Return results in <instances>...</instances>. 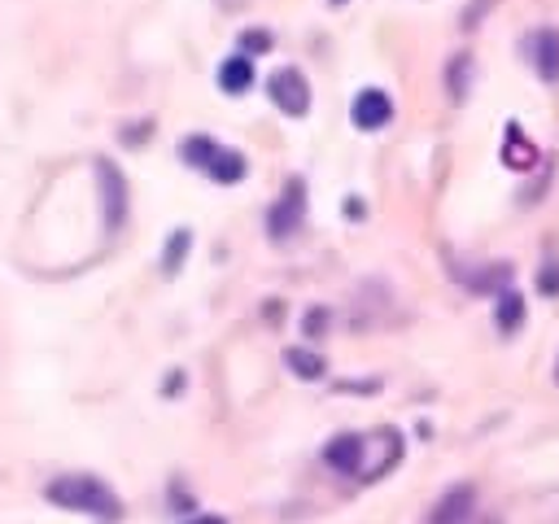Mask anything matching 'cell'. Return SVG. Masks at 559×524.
Masks as SVG:
<instances>
[{"mask_svg": "<svg viewBox=\"0 0 559 524\" xmlns=\"http://www.w3.org/2000/svg\"><path fill=\"white\" fill-rule=\"evenodd\" d=\"M48 502H57V507H66V511L105 515V520L122 515L118 493H114L109 485H100L96 476H57V480L48 485Z\"/></svg>", "mask_w": 559, "mask_h": 524, "instance_id": "obj_1", "label": "cell"}, {"mask_svg": "<svg viewBox=\"0 0 559 524\" xmlns=\"http://www.w3.org/2000/svg\"><path fill=\"white\" fill-rule=\"evenodd\" d=\"M301 218H306V183H301V179H288L284 196L266 210V231H271L275 240H288V236L301 227Z\"/></svg>", "mask_w": 559, "mask_h": 524, "instance_id": "obj_2", "label": "cell"}, {"mask_svg": "<svg viewBox=\"0 0 559 524\" xmlns=\"http://www.w3.org/2000/svg\"><path fill=\"white\" fill-rule=\"evenodd\" d=\"M96 179H100V214H105V231H118L127 218V179L114 162H96Z\"/></svg>", "mask_w": 559, "mask_h": 524, "instance_id": "obj_3", "label": "cell"}, {"mask_svg": "<svg viewBox=\"0 0 559 524\" xmlns=\"http://www.w3.org/2000/svg\"><path fill=\"white\" fill-rule=\"evenodd\" d=\"M271 100H275L288 118H301V114L310 109V83H306V74L293 70V66L275 70V74H271Z\"/></svg>", "mask_w": 559, "mask_h": 524, "instance_id": "obj_4", "label": "cell"}, {"mask_svg": "<svg viewBox=\"0 0 559 524\" xmlns=\"http://www.w3.org/2000/svg\"><path fill=\"white\" fill-rule=\"evenodd\" d=\"M524 52H528V66L537 70V79H546V83L559 79V31H550V26L533 31L524 39Z\"/></svg>", "mask_w": 559, "mask_h": 524, "instance_id": "obj_5", "label": "cell"}, {"mask_svg": "<svg viewBox=\"0 0 559 524\" xmlns=\"http://www.w3.org/2000/svg\"><path fill=\"white\" fill-rule=\"evenodd\" d=\"M389 118H393L389 92L362 87V92L354 96V127H358V131H380V127H389Z\"/></svg>", "mask_w": 559, "mask_h": 524, "instance_id": "obj_6", "label": "cell"}, {"mask_svg": "<svg viewBox=\"0 0 559 524\" xmlns=\"http://www.w3.org/2000/svg\"><path fill=\"white\" fill-rule=\"evenodd\" d=\"M472 511H476V489H472V485H454V489H445V493L437 498L428 524H467Z\"/></svg>", "mask_w": 559, "mask_h": 524, "instance_id": "obj_7", "label": "cell"}, {"mask_svg": "<svg viewBox=\"0 0 559 524\" xmlns=\"http://www.w3.org/2000/svg\"><path fill=\"white\" fill-rule=\"evenodd\" d=\"M362 450H367V441H362V437H354V432H341V437H332V441H328L323 458H328V467H336V472L354 476V472L362 467Z\"/></svg>", "mask_w": 559, "mask_h": 524, "instance_id": "obj_8", "label": "cell"}, {"mask_svg": "<svg viewBox=\"0 0 559 524\" xmlns=\"http://www.w3.org/2000/svg\"><path fill=\"white\" fill-rule=\"evenodd\" d=\"M253 61L240 52V57H227L223 66H218V87L227 92V96H240V92H249L253 87Z\"/></svg>", "mask_w": 559, "mask_h": 524, "instance_id": "obj_9", "label": "cell"}, {"mask_svg": "<svg viewBox=\"0 0 559 524\" xmlns=\"http://www.w3.org/2000/svg\"><path fill=\"white\" fill-rule=\"evenodd\" d=\"M205 175L218 179V183H236V179H245V153L218 144L214 157H210V166H205Z\"/></svg>", "mask_w": 559, "mask_h": 524, "instance_id": "obj_10", "label": "cell"}, {"mask_svg": "<svg viewBox=\"0 0 559 524\" xmlns=\"http://www.w3.org/2000/svg\"><path fill=\"white\" fill-rule=\"evenodd\" d=\"M493 323L502 332H515L524 323V297L520 293H498V306H493Z\"/></svg>", "mask_w": 559, "mask_h": 524, "instance_id": "obj_11", "label": "cell"}, {"mask_svg": "<svg viewBox=\"0 0 559 524\" xmlns=\"http://www.w3.org/2000/svg\"><path fill=\"white\" fill-rule=\"evenodd\" d=\"M214 148H218L214 140H205V135H192V140L183 144V162H188V166H197V170H205V166H210V157H214Z\"/></svg>", "mask_w": 559, "mask_h": 524, "instance_id": "obj_12", "label": "cell"}, {"mask_svg": "<svg viewBox=\"0 0 559 524\" xmlns=\"http://www.w3.org/2000/svg\"><path fill=\"white\" fill-rule=\"evenodd\" d=\"M288 367H293L301 380H319V376H323V358H319V354H306V349H288Z\"/></svg>", "mask_w": 559, "mask_h": 524, "instance_id": "obj_13", "label": "cell"}, {"mask_svg": "<svg viewBox=\"0 0 559 524\" xmlns=\"http://www.w3.org/2000/svg\"><path fill=\"white\" fill-rule=\"evenodd\" d=\"M188 240H192L188 231H175V236L166 240V258H162L166 271H179V262H183V253H188Z\"/></svg>", "mask_w": 559, "mask_h": 524, "instance_id": "obj_14", "label": "cell"}, {"mask_svg": "<svg viewBox=\"0 0 559 524\" xmlns=\"http://www.w3.org/2000/svg\"><path fill=\"white\" fill-rule=\"evenodd\" d=\"M463 87H467V57H454V66H450V96L463 100L467 96Z\"/></svg>", "mask_w": 559, "mask_h": 524, "instance_id": "obj_15", "label": "cell"}, {"mask_svg": "<svg viewBox=\"0 0 559 524\" xmlns=\"http://www.w3.org/2000/svg\"><path fill=\"white\" fill-rule=\"evenodd\" d=\"M188 524H227L223 515H197V520H188Z\"/></svg>", "mask_w": 559, "mask_h": 524, "instance_id": "obj_16", "label": "cell"}, {"mask_svg": "<svg viewBox=\"0 0 559 524\" xmlns=\"http://www.w3.org/2000/svg\"><path fill=\"white\" fill-rule=\"evenodd\" d=\"M555 380H559V362H555Z\"/></svg>", "mask_w": 559, "mask_h": 524, "instance_id": "obj_17", "label": "cell"}, {"mask_svg": "<svg viewBox=\"0 0 559 524\" xmlns=\"http://www.w3.org/2000/svg\"><path fill=\"white\" fill-rule=\"evenodd\" d=\"M332 4H345V0H332Z\"/></svg>", "mask_w": 559, "mask_h": 524, "instance_id": "obj_18", "label": "cell"}]
</instances>
